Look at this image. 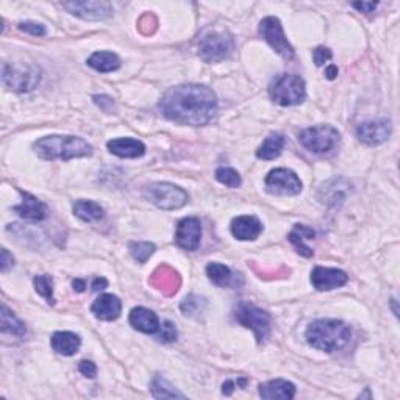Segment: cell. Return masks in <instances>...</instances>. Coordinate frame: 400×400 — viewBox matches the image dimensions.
Masks as SVG:
<instances>
[{
  "instance_id": "obj_1",
  "label": "cell",
  "mask_w": 400,
  "mask_h": 400,
  "mask_svg": "<svg viewBox=\"0 0 400 400\" xmlns=\"http://www.w3.org/2000/svg\"><path fill=\"white\" fill-rule=\"evenodd\" d=\"M159 111L173 122L200 127L208 124L218 111V99L203 85H180L166 91Z\"/></svg>"
},
{
  "instance_id": "obj_2",
  "label": "cell",
  "mask_w": 400,
  "mask_h": 400,
  "mask_svg": "<svg viewBox=\"0 0 400 400\" xmlns=\"http://www.w3.org/2000/svg\"><path fill=\"white\" fill-rule=\"evenodd\" d=\"M305 338L318 351L333 353L347 347L352 340V329L338 319H319L307 329Z\"/></svg>"
},
{
  "instance_id": "obj_3",
  "label": "cell",
  "mask_w": 400,
  "mask_h": 400,
  "mask_svg": "<svg viewBox=\"0 0 400 400\" xmlns=\"http://www.w3.org/2000/svg\"><path fill=\"white\" fill-rule=\"evenodd\" d=\"M33 148H35L39 158L47 159V162H54V159L67 162V159L72 158H85L93 155L91 144H88L83 138H78V136H44V138L35 142Z\"/></svg>"
},
{
  "instance_id": "obj_4",
  "label": "cell",
  "mask_w": 400,
  "mask_h": 400,
  "mask_svg": "<svg viewBox=\"0 0 400 400\" xmlns=\"http://www.w3.org/2000/svg\"><path fill=\"white\" fill-rule=\"evenodd\" d=\"M269 94L271 99L282 107L299 105L307 97L304 78L294 74H282L271 83Z\"/></svg>"
},
{
  "instance_id": "obj_5",
  "label": "cell",
  "mask_w": 400,
  "mask_h": 400,
  "mask_svg": "<svg viewBox=\"0 0 400 400\" xmlns=\"http://www.w3.org/2000/svg\"><path fill=\"white\" fill-rule=\"evenodd\" d=\"M142 196H144L148 202L155 205V207L162 210H179L181 207H185L188 203V192L185 190H181L180 186H175L173 183H151L144 188L142 191Z\"/></svg>"
},
{
  "instance_id": "obj_6",
  "label": "cell",
  "mask_w": 400,
  "mask_h": 400,
  "mask_svg": "<svg viewBox=\"0 0 400 400\" xmlns=\"http://www.w3.org/2000/svg\"><path fill=\"white\" fill-rule=\"evenodd\" d=\"M235 319L238 324L244 325L245 329H250L254 331L258 344L266 342L271 336L272 329V318L269 313H266L261 308L255 307L252 304H239L235 310Z\"/></svg>"
},
{
  "instance_id": "obj_7",
  "label": "cell",
  "mask_w": 400,
  "mask_h": 400,
  "mask_svg": "<svg viewBox=\"0 0 400 400\" xmlns=\"http://www.w3.org/2000/svg\"><path fill=\"white\" fill-rule=\"evenodd\" d=\"M340 131L331 125H316L299 133V142L313 153H329L338 146Z\"/></svg>"
},
{
  "instance_id": "obj_8",
  "label": "cell",
  "mask_w": 400,
  "mask_h": 400,
  "mask_svg": "<svg viewBox=\"0 0 400 400\" xmlns=\"http://www.w3.org/2000/svg\"><path fill=\"white\" fill-rule=\"evenodd\" d=\"M233 52V38L225 32L208 30L200 38L199 55L207 63H219Z\"/></svg>"
},
{
  "instance_id": "obj_9",
  "label": "cell",
  "mask_w": 400,
  "mask_h": 400,
  "mask_svg": "<svg viewBox=\"0 0 400 400\" xmlns=\"http://www.w3.org/2000/svg\"><path fill=\"white\" fill-rule=\"evenodd\" d=\"M2 82L8 89L16 91V93H28L38 87L41 76L33 66L5 63L2 67Z\"/></svg>"
},
{
  "instance_id": "obj_10",
  "label": "cell",
  "mask_w": 400,
  "mask_h": 400,
  "mask_svg": "<svg viewBox=\"0 0 400 400\" xmlns=\"http://www.w3.org/2000/svg\"><path fill=\"white\" fill-rule=\"evenodd\" d=\"M267 192L274 196H297L302 191V181L291 169H272L265 180Z\"/></svg>"
},
{
  "instance_id": "obj_11",
  "label": "cell",
  "mask_w": 400,
  "mask_h": 400,
  "mask_svg": "<svg viewBox=\"0 0 400 400\" xmlns=\"http://www.w3.org/2000/svg\"><path fill=\"white\" fill-rule=\"evenodd\" d=\"M260 35L271 44V47L276 50L278 55H282L283 58L291 60L294 58V49L293 45L288 43L287 36L283 33L282 22L274 16L265 18L260 22Z\"/></svg>"
},
{
  "instance_id": "obj_12",
  "label": "cell",
  "mask_w": 400,
  "mask_h": 400,
  "mask_svg": "<svg viewBox=\"0 0 400 400\" xmlns=\"http://www.w3.org/2000/svg\"><path fill=\"white\" fill-rule=\"evenodd\" d=\"M71 14L87 21H104L113 16V7L105 0H74L61 3Z\"/></svg>"
},
{
  "instance_id": "obj_13",
  "label": "cell",
  "mask_w": 400,
  "mask_h": 400,
  "mask_svg": "<svg viewBox=\"0 0 400 400\" xmlns=\"http://www.w3.org/2000/svg\"><path fill=\"white\" fill-rule=\"evenodd\" d=\"M202 238V224L197 218H185L177 224L175 243L179 247L188 252L197 250Z\"/></svg>"
},
{
  "instance_id": "obj_14",
  "label": "cell",
  "mask_w": 400,
  "mask_h": 400,
  "mask_svg": "<svg viewBox=\"0 0 400 400\" xmlns=\"http://www.w3.org/2000/svg\"><path fill=\"white\" fill-rule=\"evenodd\" d=\"M391 136V122L388 119H377L359 125L357 138L368 146H379Z\"/></svg>"
},
{
  "instance_id": "obj_15",
  "label": "cell",
  "mask_w": 400,
  "mask_h": 400,
  "mask_svg": "<svg viewBox=\"0 0 400 400\" xmlns=\"http://www.w3.org/2000/svg\"><path fill=\"white\" fill-rule=\"evenodd\" d=\"M348 282V276L341 269L335 267H314L311 272V283L318 291H331L341 288Z\"/></svg>"
},
{
  "instance_id": "obj_16",
  "label": "cell",
  "mask_w": 400,
  "mask_h": 400,
  "mask_svg": "<svg viewBox=\"0 0 400 400\" xmlns=\"http://www.w3.org/2000/svg\"><path fill=\"white\" fill-rule=\"evenodd\" d=\"M148 283L164 296H174L180 288L181 280L179 272L174 271L168 265H163L157 267L155 272L152 274V277L148 278Z\"/></svg>"
},
{
  "instance_id": "obj_17",
  "label": "cell",
  "mask_w": 400,
  "mask_h": 400,
  "mask_svg": "<svg viewBox=\"0 0 400 400\" xmlns=\"http://www.w3.org/2000/svg\"><path fill=\"white\" fill-rule=\"evenodd\" d=\"M94 316L100 321H116L121 316L122 311V302L118 296L114 294H104L99 299L94 300L93 307H91Z\"/></svg>"
},
{
  "instance_id": "obj_18",
  "label": "cell",
  "mask_w": 400,
  "mask_h": 400,
  "mask_svg": "<svg viewBox=\"0 0 400 400\" xmlns=\"http://www.w3.org/2000/svg\"><path fill=\"white\" fill-rule=\"evenodd\" d=\"M230 230L239 241H254L263 232V225L255 216H239L232 221Z\"/></svg>"
},
{
  "instance_id": "obj_19",
  "label": "cell",
  "mask_w": 400,
  "mask_h": 400,
  "mask_svg": "<svg viewBox=\"0 0 400 400\" xmlns=\"http://www.w3.org/2000/svg\"><path fill=\"white\" fill-rule=\"evenodd\" d=\"M130 325L135 330L142 331V333L147 335H155L159 329V319L157 316V313H153L152 310L144 307H136L131 310L129 316Z\"/></svg>"
},
{
  "instance_id": "obj_20",
  "label": "cell",
  "mask_w": 400,
  "mask_h": 400,
  "mask_svg": "<svg viewBox=\"0 0 400 400\" xmlns=\"http://www.w3.org/2000/svg\"><path fill=\"white\" fill-rule=\"evenodd\" d=\"M21 194H22V197H24V200H22L21 205H16L14 207V211L21 216V218L28 219V221H44L45 218H47V214H49L47 205L43 203L38 197L32 196V194H28V192H21Z\"/></svg>"
},
{
  "instance_id": "obj_21",
  "label": "cell",
  "mask_w": 400,
  "mask_h": 400,
  "mask_svg": "<svg viewBox=\"0 0 400 400\" xmlns=\"http://www.w3.org/2000/svg\"><path fill=\"white\" fill-rule=\"evenodd\" d=\"M260 396L266 400H289L296 396V386L288 380H271L260 385Z\"/></svg>"
},
{
  "instance_id": "obj_22",
  "label": "cell",
  "mask_w": 400,
  "mask_h": 400,
  "mask_svg": "<svg viewBox=\"0 0 400 400\" xmlns=\"http://www.w3.org/2000/svg\"><path fill=\"white\" fill-rule=\"evenodd\" d=\"M108 151L119 158H138L146 153V146L133 138H116L108 141Z\"/></svg>"
},
{
  "instance_id": "obj_23",
  "label": "cell",
  "mask_w": 400,
  "mask_h": 400,
  "mask_svg": "<svg viewBox=\"0 0 400 400\" xmlns=\"http://www.w3.org/2000/svg\"><path fill=\"white\" fill-rule=\"evenodd\" d=\"M52 348L60 353L63 357H72L78 352L80 346H82V340L80 336L72 333V331H56L52 335Z\"/></svg>"
},
{
  "instance_id": "obj_24",
  "label": "cell",
  "mask_w": 400,
  "mask_h": 400,
  "mask_svg": "<svg viewBox=\"0 0 400 400\" xmlns=\"http://www.w3.org/2000/svg\"><path fill=\"white\" fill-rule=\"evenodd\" d=\"M314 235H316V233H314L313 228L302 224H296L293 232L288 235V239L296 247L297 254L305 256V258H310V256H313V250L305 244V239H313Z\"/></svg>"
},
{
  "instance_id": "obj_25",
  "label": "cell",
  "mask_w": 400,
  "mask_h": 400,
  "mask_svg": "<svg viewBox=\"0 0 400 400\" xmlns=\"http://www.w3.org/2000/svg\"><path fill=\"white\" fill-rule=\"evenodd\" d=\"M88 66L97 72H113L121 67V60L113 52H96L88 58Z\"/></svg>"
},
{
  "instance_id": "obj_26",
  "label": "cell",
  "mask_w": 400,
  "mask_h": 400,
  "mask_svg": "<svg viewBox=\"0 0 400 400\" xmlns=\"http://www.w3.org/2000/svg\"><path fill=\"white\" fill-rule=\"evenodd\" d=\"M74 214L85 222H96L104 218V208L93 200H77L74 203Z\"/></svg>"
},
{
  "instance_id": "obj_27",
  "label": "cell",
  "mask_w": 400,
  "mask_h": 400,
  "mask_svg": "<svg viewBox=\"0 0 400 400\" xmlns=\"http://www.w3.org/2000/svg\"><path fill=\"white\" fill-rule=\"evenodd\" d=\"M285 147V136L282 133H271L265 142L260 146L258 151H256V157L260 159H276L280 157Z\"/></svg>"
},
{
  "instance_id": "obj_28",
  "label": "cell",
  "mask_w": 400,
  "mask_h": 400,
  "mask_svg": "<svg viewBox=\"0 0 400 400\" xmlns=\"http://www.w3.org/2000/svg\"><path fill=\"white\" fill-rule=\"evenodd\" d=\"M0 324H2L3 333H10L18 336V338H22L27 333L25 325L14 316L13 311L8 310L7 305H2V308H0Z\"/></svg>"
},
{
  "instance_id": "obj_29",
  "label": "cell",
  "mask_w": 400,
  "mask_h": 400,
  "mask_svg": "<svg viewBox=\"0 0 400 400\" xmlns=\"http://www.w3.org/2000/svg\"><path fill=\"white\" fill-rule=\"evenodd\" d=\"M207 276L218 287L225 288L233 285V272L230 271V267L221 265V263H210L207 266Z\"/></svg>"
},
{
  "instance_id": "obj_30",
  "label": "cell",
  "mask_w": 400,
  "mask_h": 400,
  "mask_svg": "<svg viewBox=\"0 0 400 400\" xmlns=\"http://www.w3.org/2000/svg\"><path fill=\"white\" fill-rule=\"evenodd\" d=\"M151 391L155 399H185V394L177 391L162 375H155V379L152 380Z\"/></svg>"
},
{
  "instance_id": "obj_31",
  "label": "cell",
  "mask_w": 400,
  "mask_h": 400,
  "mask_svg": "<svg viewBox=\"0 0 400 400\" xmlns=\"http://www.w3.org/2000/svg\"><path fill=\"white\" fill-rule=\"evenodd\" d=\"M35 289L39 296H43L49 304H54V280L50 276H36L35 280Z\"/></svg>"
},
{
  "instance_id": "obj_32",
  "label": "cell",
  "mask_w": 400,
  "mask_h": 400,
  "mask_svg": "<svg viewBox=\"0 0 400 400\" xmlns=\"http://www.w3.org/2000/svg\"><path fill=\"white\" fill-rule=\"evenodd\" d=\"M214 175H216V180L228 188H239L243 183L241 175H239L236 170L232 168H218L216 169Z\"/></svg>"
},
{
  "instance_id": "obj_33",
  "label": "cell",
  "mask_w": 400,
  "mask_h": 400,
  "mask_svg": "<svg viewBox=\"0 0 400 400\" xmlns=\"http://www.w3.org/2000/svg\"><path fill=\"white\" fill-rule=\"evenodd\" d=\"M155 244L152 243H131L130 252L138 263H146L151 256L155 254Z\"/></svg>"
},
{
  "instance_id": "obj_34",
  "label": "cell",
  "mask_w": 400,
  "mask_h": 400,
  "mask_svg": "<svg viewBox=\"0 0 400 400\" xmlns=\"http://www.w3.org/2000/svg\"><path fill=\"white\" fill-rule=\"evenodd\" d=\"M202 304H205V299L199 296H188L185 300H183L181 304V311L183 314H186V316H194V314H199L200 311L203 310Z\"/></svg>"
},
{
  "instance_id": "obj_35",
  "label": "cell",
  "mask_w": 400,
  "mask_h": 400,
  "mask_svg": "<svg viewBox=\"0 0 400 400\" xmlns=\"http://www.w3.org/2000/svg\"><path fill=\"white\" fill-rule=\"evenodd\" d=\"M177 329L175 325L170 322V321H166L162 325H159V329L157 331V340L159 342H164V344H168V342H174L177 340Z\"/></svg>"
},
{
  "instance_id": "obj_36",
  "label": "cell",
  "mask_w": 400,
  "mask_h": 400,
  "mask_svg": "<svg viewBox=\"0 0 400 400\" xmlns=\"http://www.w3.org/2000/svg\"><path fill=\"white\" fill-rule=\"evenodd\" d=\"M138 28L142 35H152L153 32H155L157 28V19L155 16L151 14V13H146L138 22Z\"/></svg>"
},
{
  "instance_id": "obj_37",
  "label": "cell",
  "mask_w": 400,
  "mask_h": 400,
  "mask_svg": "<svg viewBox=\"0 0 400 400\" xmlns=\"http://www.w3.org/2000/svg\"><path fill=\"white\" fill-rule=\"evenodd\" d=\"M19 30L28 33L33 36H44L45 35V27L38 22H21Z\"/></svg>"
},
{
  "instance_id": "obj_38",
  "label": "cell",
  "mask_w": 400,
  "mask_h": 400,
  "mask_svg": "<svg viewBox=\"0 0 400 400\" xmlns=\"http://www.w3.org/2000/svg\"><path fill=\"white\" fill-rule=\"evenodd\" d=\"M313 60L316 66H324L325 63L331 60V50L327 47H316L313 52Z\"/></svg>"
},
{
  "instance_id": "obj_39",
  "label": "cell",
  "mask_w": 400,
  "mask_h": 400,
  "mask_svg": "<svg viewBox=\"0 0 400 400\" xmlns=\"http://www.w3.org/2000/svg\"><path fill=\"white\" fill-rule=\"evenodd\" d=\"M78 370L82 373L85 377H88V379H94L97 375V368L93 362H88V359H83L82 363L78 366Z\"/></svg>"
},
{
  "instance_id": "obj_40",
  "label": "cell",
  "mask_w": 400,
  "mask_h": 400,
  "mask_svg": "<svg viewBox=\"0 0 400 400\" xmlns=\"http://www.w3.org/2000/svg\"><path fill=\"white\" fill-rule=\"evenodd\" d=\"M93 99H94V104H96L97 107H100L104 111L110 113V111L113 110L114 102H113L111 97H108V96H94Z\"/></svg>"
},
{
  "instance_id": "obj_41",
  "label": "cell",
  "mask_w": 400,
  "mask_h": 400,
  "mask_svg": "<svg viewBox=\"0 0 400 400\" xmlns=\"http://www.w3.org/2000/svg\"><path fill=\"white\" fill-rule=\"evenodd\" d=\"M14 265V258L7 249H2V255H0V271L7 272L10 267H13Z\"/></svg>"
},
{
  "instance_id": "obj_42",
  "label": "cell",
  "mask_w": 400,
  "mask_h": 400,
  "mask_svg": "<svg viewBox=\"0 0 400 400\" xmlns=\"http://www.w3.org/2000/svg\"><path fill=\"white\" fill-rule=\"evenodd\" d=\"M245 386L247 385V379H238V381H233V380H227L224 385H222V392L225 394V396H230V394L233 392V390H235V386Z\"/></svg>"
},
{
  "instance_id": "obj_43",
  "label": "cell",
  "mask_w": 400,
  "mask_h": 400,
  "mask_svg": "<svg viewBox=\"0 0 400 400\" xmlns=\"http://www.w3.org/2000/svg\"><path fill=\"white\" fill-rule=\"evenodd\" d=\"M352 5H353V8L362 11V13L370 14V13H374V10L377 8V5L379 3H375V2H353Z\"/></svg>"
},
{
  "instance_id": "obj_44",
  "label": "cell",
  "mask_w": 400,
  "mask_h": 400,
  "mask_svg": "<svg viewBox=\"0 0 400 400\" xmlns=\"http://www.w3.org/2000/svg\"><path fill=\"white\" fill-rule=\"evenodd\" d=\"M108 287V282L105 278H102V277H97L94 278V282H93V291H102V289H105Z\"/></svg>"
},
{
  "instance_id": "obj_45",
  "label": "cell",
  "mask_w": 400,
  "mask_h": 400,
  "mask_svg": "<svg viewBox=\"0 0 400 400\" xmlns=\"http://www.w3.org/2000/svg\"><path fill=\"white\" fill-rule=\"evenodd\" d=\"M336 76H338V67H336L335 65H331L327 67V69H325V77H327L329 80L336 78Z\"/></svg>"
},
{
  "instance_id": "obj_46",
  "label": "cell",
  "mask_w": 400,
  "mask_h": 400,
  "mask_svg": "<svg viewBox=\"0 0 400 400\" xmlns=\"http://www.w3.org/2000/svg\"><path fill=\"white\" fill-rule=\"evenodd\" d=\"M74 289L78 291V293H82V291H85V288H87V283H85V280H74Z\"/></svg>"
}]
</instances>
